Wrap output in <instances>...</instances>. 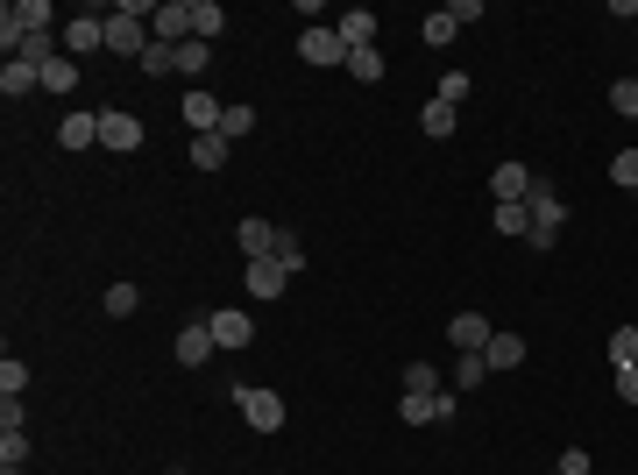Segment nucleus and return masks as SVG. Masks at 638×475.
Listing matches in <instances>:
<instances>
[{"label":"nucleus","instance_id":"1","mask_svg":"<svg viewBox=\"0 0 638 475\" xmlns=\"http://www.w3.org/2000/svg\"><path fill=\"white\" fill-rule=\"evenodd\" d=\"M525 213H532V227H525V249H561V227H568V206H561V192H553L546 178H532V192H525Z\"/></svg>","mask_w":638,"mask_h":475},{"label":"nucleus","instance_id":"2","mask_svg":"<svg viewBox=\"0 0 638 475\" xmlns=\"http://www.w3.org/2000/svg\"><path fill=\"white\" fill-rule=\"evenodd\" d=\"M234 405H242V419H249L256 433H277V426H284V398H277V390H263V383H242V390H234Z\"/></svg>","mask_w":638,"mask_h":475},{"label":"nucleus","instance_id":"3","mask_svg":"<svg viewBox=\"0 0 638 475\" xmlns=\"http://www.w3.org/2000/svg\"><path fill=\"white\" fill-rule=\"evenodd\" d=\"M447 341H454L461 355H483V348L497 341V327H490V320H483V312H475V305H468V312H454V320H447Z\"/></svg>","mask_w":638,"mask_h":475},{"label":"nucleus","instance_id":"4","mask_svg":"<svg viewBox=\"0 0 638 475\" xmlns=\"http://www.w3.org/2000/svg\"><path fill=\"white\" fill-rule=\"evenodd\" d=\"M298 57H305V64H348V43L334 36V22H312V29L298 36Z\"/></svg>","mask_w":638,"mask_h":475},{"label":"nucleus","instance_id":"5","mask_svg":"<svg viewBox=\"0 0 638 475\" xmlns=\"http://www.w3.org/2000/svg\"><path fill=\"white\" fill-rule=\"evenodd\" d=\"M100 142L128 156V149H142V121H135V114H121V107H100Z\"/></svg>","mask_w":638,"mask_h":475},{"label":"nucleus","instance_id":"6","mask_svg":"<svg viewBox=\"0 0 638 475\" xmlns=\"http://www.w3.org/2000/svg\"><path fill=\"white\" fill-rule=\"evenodd\" d=\"M242 277H249V298H284V284H291V270H284L277 256H256V263H242Z\"/></svg>","mask_w":638,"mask_h":475},{"label":"nucleus","instance_id":"7","mask_svg":"<svg viewBox=\"0 0 638 475\" xmlns=\"http://www.w3.org/2000/svg\"><path fill=\"white\" fill-rule=\"evenodd\" d=\"M220 114H227V107H220L206 86H192V93H185V128H192V135H220Z\"/></svg>","mask_w":638,"mask_h":475},{"label":"nucleus","instance_id":"8","mask_svg":"<svg viewBox=\"0 0 638 475\" xmlns=\"http://www.w3.org/2000/svg\"><path fill=\"white\" fill-rule=\"evenodd\" d=\"M206 327H213L220 348H249V341H256V320H249V312H206Z\"/></svg>","mask_w":638,"mask_h":475},{"label":"nucleus","instance_id":"9","mask_svg":"<svg viewBox=\"0 0 638 475\" xmlns=\"http://www.w3.org/2000/svg\"><path fill=\"white\" fill-rule=\"evenodd\" d=\"M213 355H220L213 327H206V320H192V327L178 334V362H185V369H199V362H213Z\"/></svg>","mask_w":638,"mask_h":475},{"label":"nucleus","instance_id":"10","mask_svg":"<svg viewBox=\"0 0 638 475\" xmlns=\"http://www.w3.org/2000/svg\"><path fill=\"white\" fill-rule=\"evenodd\" d=\"M0 93H8V100L43 93V71H36V64H22V57H8V64H0Z\"/></svg>","mask_w":638,"mask_h":475},{"label":"nucleus","instance_id":"11","mask_svg":"<svg viewBox=\"0 0 638 475\" xmlns=\"http://www.w3.org/2000/svg\"><path fill=\"white\" fill-rule=\"evenodd\" d=\"M334 36H341L348 50H376V15H369V8H348V15L334 22Z\"/></svg>","mask_w":638,"mask_h":475},{"label":"nucleus","instance_id":"12","mask_svg":"<svg viewBox=\"0 0 638 475\" xmlns=\"http://www.w3.org/2000/svg\"><path fill=\"white\" fill-rule=\"evenodd\" d=\"M490 192H497V206H518V199L532 192V171H525V164H497V171H490Z\"/></svg>","mask_w":638,"mask_h":475},{"label":"nucleus","instance_id":"13","mask_svg":"<svg viewBox=\"0 0 638 475\" xmlns=\"http://www.w3.org/2000/svg\"><path fill=\"white\" fill-rule=\"evenodd\" d=\"M57 142H64V149H93V142H100V114L71 107V114H64V128H57Z\"/></svg>","mask_w":638,"mask_h":475},{"label":"nucleus","instance_id":"14","mask_svg":"<svg viewBox=\"0 0 638 475\" xmlns=\"http://www.w3.org/2000/svg\"><path fill=\"white\" fill-rule=\"evenodd\" d=\"M234 242H242V263H256V256H270V242H277V227L270 220H242V227H234Z\"/></svg>","mask_w":638,"mask_h":475},{"label":"nucleus","instance_id":"15","mask_svg":"<svg viewBox=\"0 0 638 475\" xmlns=\"http://www.w3.org/2000/svg\"><path fill=\"white\" fill-rule=\"evenodd\" d=\"M483 362H490V369H525V334H497V341L483 348Z\"/></svg>","mask_w":638,"mask_h":475},{"label":"nucleus","instance_id":"16","mask_svg":"<svg viewBox=\"0 0 638 475\" xmlns=\"http://www.w3.org/2000/svg\"><path fill=\"white\" fill-rule=\"evenodd\" d=\"M43 93H78V57H50L43 64Z\"/></svg>","mask_w":638,"mask_h":475},{"label":"nucleus","instance_id":"17","mask_svg":"<svg viewBox=\"0 0 638 475\" xmlns=\"http://www.w3.org/2000/svg\"><path fill=\"white\" fill-rule=\"evenodd\" d=\"M454 121H461V107H440V100H426V114H419V128H426L433 142H447V135H454Z\"/></svg>","mask_w":638,"mask_h":475},{"label":"nucleus","instance_id":"18","mask_svg":"<svg viewBox=\"0 0 638 475\" xmlns=\"http://www.w3.org/2000/svg\"><path fill=\"white\" fill-rule=\"evenodd\" d=\"M192 164L199 171H220L227 164V135H192Z\"/></svg>","mask_w":638,"mask_h":475},{"label":"nucleus","instance_id":"19","mask_svg":"<svg viewBox=\"0 0 638 475\" xmlns=\"http://www.w3.org/2000/svg\"><path fill=\"white\" fill-rule=\"evenodd\" d=\"M405 390H412V398H440L447 383H440V369H433V362H412V369H405Z\"/></svg>","mask_w":638,"mask_h":475},{"label":"nucleus","instance_id":"20","mask_svg":"<svg viewBox=\"0 0 638 475\" xmlns=\"http://www.w3.org/2000/svg\"><path fill=\"white\" fill-rule=\"evenodd\" d=\"M220 29H227V15L213 8V0H192V36H199V43H213Z\"/></svg>","mask_w":638,"mask_h":475},{"label":"nucleus","instance_id":"21","mask_svg":"<svg viewBox=\"0 0 638 475\" xmlns=\"http://www.w3.org/2000/svg\"><path fill=\"white\" fill-rule=\"evenodd\" d=\"M206 64H213V43H199V36H185V43H178V71H185V78H199Z\"/></svg>","mask_w":638,"mask_h":475},{"label":"nucleus","instance_id":"22","mask_svg":"<svg viewBox=\"0 0 638 475\" xmlns=\"http://www.w3.org/2000/svg\"><path fill=\"white\" fill-rule=\"evenodd\" d=\"M249 128H256V107H249V100H234V107L220 114V135H227V142H242Z\"/></svg>","mask_w":638,"mask_h":475},{"label":"nucleus","instance_id":"23","mask_svg":"<svg viewBox=\"0 0 638 475\" xmlns=\"http://www.w3.org/2000/svg\"><path fill=\"white\" fill-rule=\"evenodd\" d=\"M29 461V433L22 426H0V468H22Z\"/></svg>","mask_w":638,"mask_h":475},{"label":"nucleus","instance_id":"24","mask_svg":"<svg viewBox=\"0 0 638 475\" xmlns=\"http://www.w3.org/2000/svg\"><path fill=\"white\" fill-rule=\"evenodd\" d=\"M483 376H490V362H483V355H461V362H454V383H447V390H461V398H468V390L483 383Z\"/></svg>","mask_w":638,"mask_h":475},{"label":"nucleus","instance_id":"25","mask_svg":"<svg viewBox=\"0 0 638 475\" xmlns=\"http://www.w3.org/2000/svg\"><path fill=\"white\" fill-rule=\"evenodd\" d=\"M270 256H277V263H284L291 277L305 270V249H298V234H291V227H277V242H270Z\"/></svg>","mask_w":638,"mask_h":475},{"label":"nucleus","instance_id":"26","mask_svg":"<svg viewBox=\"0 0 638 475\" xmlns=\"http://www.w3.org/2000/svg\"><path fill=\"white\" fill-rule=\"evenodd\" d=\"M348 78L376 86V78H383V50H348Z\"/></svg>","mask_w":638,"mask_h":475},{"label":"nucleus","instance_id":"27","mask_svg":"<svg viewBox=\"0 0 638 475\" xmlns=\"http://www.w3.org/2000/svg\"><path fill=\"white\" fill-rule=\"evenodd\" d=\"M433 100H440V107H461V100H468V71H440Z\"/></svg>","mask_w":638,"mask_h":475},{"label":"nucleus","instance_id":"28","mask_svg":"<svg viewBox=\"0 0 638 475\" xmlns=\"http://www.w3.org/2000/svg\"><path fill=\"white\" fill-rule=\"evenodd\" d=\"M100 305L114 312V320H128V312H142V291H135V284H114V291H107Z\"/></svg>","mask_w":638,"mask_h":475},{"label":"nucleus","instance_id":"29","mask_svg":"<svg viewBox=\"0 0 638 475\" xmlns=\"http://www.w3.org/2000/svg\"><path fill=\"white\" fill-rule=\"evenodd\" d=\"M22 390H29V362H0V398H22Z\"/></svg>","mask_w":638,"mask_h":475},{"label":"nucleus","instance_id":"30","mask_svg":"<svg viewBox=\"0 0 638 475\" xmlns=\"http://www.w3.org/2000/svg\"><path fill=\"white\" fill-rule=\"evenodd\" d=\"M454 36H461L454 8H433V15H426V43H454Z\"/></svg>","mask_w":638,"mask_h":475},{"label":"nucleus","instance_id":"31","mask_svg":"<svg viewBox=\"0 0 638 475\" xmlns=\"http://www.w3.org/2000/svg\"><path fill=\"white\" fill-rule=\"evenodd\" d=\"M610 362H617V369L638 362V327H617V334H610Z\"/></svg>","mask_w":638,"mask_h":475},{"label":"nucleus","instance_id":"32","mask_svg":"<svg viewBox=\"0 0 638 475\" xmlns=\"http://www.w3.org/2000/svg\"><path fill=\"white\" fill-rule=\"evenodd\" d=\"M142 71H156V78L178 71V43H149V50H142Z\"/></svg>","mask_w":638,"mask_h":475},{"label":"nucleus","instance_id":"33","mask_svg":"<svg viewBox=\"0 0 638 475\" xmlns=\"http://www.w3.org/2000/svg\"><path fill=\"white\" fill-rule=\"evenodd\" d=\"M397 419H405V426H433V398H412V390H405V398H397Z\"/></svg>","mask_w":638,"mask_h":475},{"label":"nucleus","instance_id":"34","mask_svg":"<svg viewBox=\"0 0 638 475\" xmlns=\"http://www.w3.org/2000/svg\"><path fill=\"white\" fill-rule=\"evenodd\" d=\"M610 178H617L624 192H638V149H617V156H610Z\"/></svg>","mask_w":638,"mask_h":475},{"label":"nucleus","instance_id":"35","mask_svg":"<svg viewBox=\"0 0 638 475\" xmlns=\"http://www.w3.org/2000/svg\"><path fill=\"white\" fill-rule=\"evenodd\" d=\"M610 107L638 121V78H617V86H610Z\"/></svg>","mask_w":638,"mask_h":475},{"label":"nucleus","instance_id":"36","mask_svg":"<svg viewBox=\"0 0 638 475\" xmlns=\"http://www.w3.org/2000/svg\"><path fill=\"white\" fill-rule=\"evenodd\" d=\"M532 227V213H525V199L518 206H497V234H525Z\"/></svg>","mask_w":638,"mask_h":475},{"label":"nucleus","instance_id":"37","mask_svg":"<svg viewBox=\"0 0 638 475\" xmlns=\"http://www.w3.org/2000/svg\"><path fill=\"white\" fill-rule=\"evenodd\" d=\"M461 412V390H440V398H433V426H447Z\"/></svg>","mask_w":638,"mask_h":475},{"label":"nucleus","instance_id":"38","mask_svg":"<svg viewBox=\"0 0 638 475\" xmlns=\"http://www.w3.org/2000/svg\"><path fill=\"white\" fill-rule=\"evenodd\" d=\"M617 398L638 412V362H631V369H617Z\"/></svg>","mask_w":638,"mask_h":475},{"label":"nucleus","instance_id":"39","mask_svg":"<svg viewBox=\"0 0 638 475\" xmlns=\"http://www.w3.org/2000/svg\"><path fill=\"white\" fill-rule=\"evenodd\" d=\"M553 475H589V454H582V447H568V454H561V468H553Z\"/></svg>","mask_w":638,"mask_h":475},{"label":"nucleus","instance_id":"40","mask_svg":"<svg viewBox=\"0 0 638 475\" xmlns=\"http://www.w3.org/2000/svg\"><path fill=\"white\" fill-rule=\"evenodd\" d=\"M0 475H22V468H0Z\"/></svg>","mask_w":638,"mask_h":475},{"label":"nucleus","instance_id":"41","mask_svg":"<svg viewBox=\"0 0 638 475\" xmlns=\"http://www.w3.org/2000/svg\"><path fill=\"white\" fill-rule=\"evenodd\" d=\"M178 475H185V468H178Z\"/></svg>","mask_w":638,"mask_h":475}]
</instances>
